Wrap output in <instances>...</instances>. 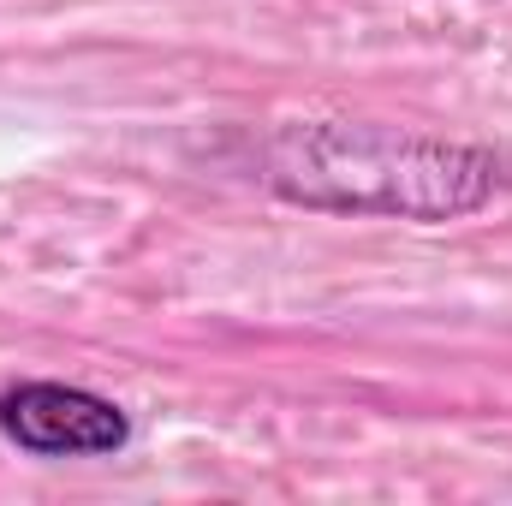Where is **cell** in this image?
<instances>
[{"mask_svg": "<svg viewBox=\"0 0 512 506\" xmlns=\"http://www.w3.org/2000/svg\"><path fill=\"white\" fill-rule=\"evenodd\" d=\"M262 185L286 203L328 209V215L459 221L495 197L501 161L495 149L423 137V131L310 120L268 137Z\"/></svg>", "mask_w": 512, "mask_h": 506, "instance_id": "1", "label": "cell"}, {"mask_svg": "<svg viewBox=\"0 0 512 506\" xmlns=\"http://www.w3.org/2000/svg\"><path fill=\"white\" fill-rule=\"evenodd\" d=\"M0 435L36 459H102L131 441L126 411L72 381H18L0 393Z\"/></svg>", "mask_w": 512, "mask_h": 506, "instance_id": "2", "label": "cell"}]
</instances>
